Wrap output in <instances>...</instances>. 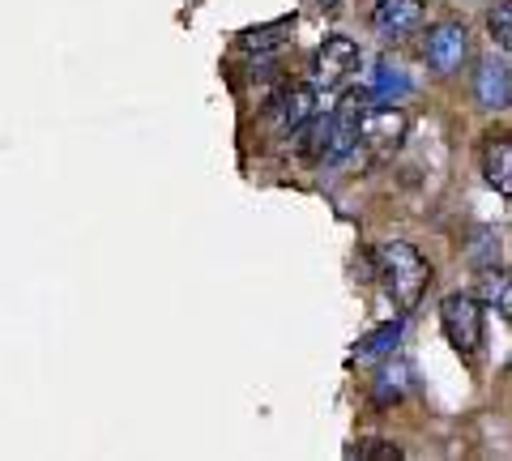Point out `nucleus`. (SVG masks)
<instances>
[{
    "label": "nucleus",
    "mask_w": 512,
    "mask_h": 461,
    "mask_svg": "<svg viewBox=\"0 0 512 461\" xmlns=\"http://www.w3.org/2000/svg\"><path fill=\"white\" fill-rule=\"evenodd\" d=\"M406 129L410 124L393 103H380V107L372 103L367 107V116H363V129H359V146L372 158H393L397 150H402Z\"/></svg>",
    "instance_id": "nucleus-3"
},
{
    "label": "nucleus",
    "mask_w": 512,
    "mask_h": 461,
    "mask_svg": "<svg viewBox=\"0 0 512 461\" xmlns=\"http://www.w3.org/2000/svg\"><path fill=\"white\" fill-rule=\"evenodd\" d=\"M359 457H402V449L397 444H363Z\"/></svg>",
    "instance_id": "nucleus-16"
},
{
    "label": "nucleus",
    "mask_w": 512,
    "mask_h": 461,
    "mask_svg": "<svg viewBox=\"0 0 512 461\" xmlns=\"http://www.w3.org/2000/svg\"><path fill=\"white\" fill-rule=\"evenodd\" d=\"M423 22V0H376L372 9V30L384 43L406 39L410 30H419Z\"/></svg>",
    "instance_id": "nucleus-8"
},
{
    "label": "nucleus",
    "mask_w": 512,
    "mask_h": 461,
    "mask_svg": "<svg viewBox=\"0 0 512 461\" xmlns=\"http://www.w3.org/2000/svg\"><path fill=\"white\" fill-rule=\"evenodd\" d=\"M423 52H427V65L436 69L440 77L457 73L461 65H466V56H470V35H466V26H461V22H440V26H431Z\"/></svg>",
    "instance_id": "nucleus-6"
},
{
    "label": "nucleus",
    "mask_w": 512,
    "mask_h": 461,
    "mask_svg": "<svg viewBox=\"0 0 512 461\" xmlns=\"http://www.w3.org/2000/svg\"><path fill=\"white\" fill-rule=\"evenodd\" d=\"M440 321H444V338L453 342V351L474 363L478 351H483V304L466 291H453L440 304Z\"/></svg>",
    "instance_id": "nucleus-2"
},
{
    "label": "nucleus",
    "mask_w": 512,
    "mask_h": 461,
    "mask_svg": "<svg viewBox=\"0 0 512 461\" xmlns=\"http://www.w3.org/2000/svg\"><path fill=\"white\" fill-rule=\"evenodd\" d=\"M295 35V22L291 18H282V22H269V26H252L239 35V47H248V52H274V47L282 43H291Z\"/></svg>",
    "instance_id": "nucleus-12"
},
{
    "label": "nucleus",
    "mask_w": 512,
    "mask_h": 461,
    "mask_svg": "<svg viewBox=\"0 0 512 461\" xmlns=\"http://www.w3.org/2000/svg\"><path fill=\"white\" fill-rule=\"evenodd\" d=\"M372 107V90H350L342 94L338 111H333V137H329V158H346L359 150V129H363V116Z\"/></svg>",
    "instance_id": "nucleus-5"
},
{
    "label": "nucleus",
    "mask_w": 512,
    "mask_h": 461,
    "mask_svg": "<svg viewBox=\"0 0 512 461\" xmlns=\"http://www.w3.org/2000/svg\"><path fill=\"white\" fill-rule=\"evenodd\" d=\"M478 163H483V180L500 197L512 201V133L508 129H491L483 137V146H478Z\"/></svg>",
    "instance_id": "nucleus-7"
},
{
    "label": "nucleus",
    "mask_w": 512,
    "mask_h": 461,
    "mask_svg": "<svg viewBox=\"0 0 512 461\" xmlns=\"http://www.w3.org/2000/svg\"><path fill=\"white\" fill-rule=\"evenodd\" d=\"M359 69V47L355 39L346 35H329L325 43L316 47V60H312V86L316 90H333L350 82V73Z\"/></svg>",
    "instance_id": "nucleus-4"
},
{
    "label": "nucleus",
    "mask_w": 512,
    "mask_h": 461,
    "mask_svg": "<svg viewBox=\"0 0 512 461\" xmlns=\"http://www.w3.org/2000/svg\"><path fill=\"white\" fill-rule=\"evenodd\" d=\"M376 269H380V282L384 291H389V299L402 312H414L419 308V299L427 295L431 286V265L427 257L414 244L406 240H389L376 248Z\"/></svg>",
    "instance_id": "nucleus-1"
},
{
    "label": "nucleus",
    "mask_w": 512,
    "mask_h": 461,
    "mask_svg": "<svg viewBox=\"0 0 512 461\" xmlns=\"http://www.w3.org/2000/svg\"><path fill=\"white\" fill-rule=\"evenodd\" d=\"M478 299L500 312L504 321H512V269H487L478 278Z\"/></svg>",
    "instance_id": "nucleus-11"
},
{
    "label": "nucleus",
    "mask_w": 512,
    "mask_h": 461,
    "mask_svg": "<svg viewBox=\"0 0 512 461\" xmlns=\"http://www.w3.org/2000/svg\"><path fill=\"white\" fill-rule=\"evenodd\" d=\"M487 35L495 39V47L512 52V0H491V9H487Z\"/></svg>",
    "instance_id": "nucleus-13"
},
{
    "label": "nucleus",
    "mask_w": 512,
    "mask_h": 461,
    "mask_svg": "<svg viewBox=\"0 0 512 461\" xmlns=\"http://www.w3.org/2000/svg\"><path fill=\"white\" fill-rule=\"evenodd\" d=\"M474 99L483 107H512V69L500 60H487L474 73Z\"/></svg>",
    "instance_id": "nucleus-9"
},
{
    "label": "nucleus",
    "mask_w": 512,
    "mask_h": 461,
    "mask_svg": "<svg viewBox=\"0 0 512 461\" xmlns=\"http://www.w3.org/2000/svg\"><path fill=\"white\" fill-rule=\"evenodd\" d=\"M316 116V90L312 86H291L286 94H278V120L286 133H295L303 120Z\"/></svg>",
    "instance_id": "nucleus-10"
},
{
    "label": "nucleus",
    "mask_w": 512,
    "mask_h": 461,
    "mask_svg": "<svg viewBox=\"0 0 512 461\" xmlns=\"http://www.w3.org/2000/svg\"><path fill=\"white\" fill-rule=\"evenodd\" d=\"M397 338H402V321H389V325H380V329L372 333V342H363V346H359V355H363V359L389 355L393 346H397Z\"/></svg>",
    "instance_id": "nucleus-14"
},
{
    "label": "nucleus",
    "mask_w": 512,
    "mask_h": 461,
    "mask_svg": "<svg viewBox=\"0 0 512 461\" xmlns=\"http://www.w3.org/2000/svg\"><path fill=\"white\" fill-rule=\"evenodd\" d=\"M402 90H406V77L397 73V69L384 65V69H380V82H376V90H372V99H384V103H389V94H402Z\"/></svg>",
    "instance_id": "nucleus-15"
}]
</instances>
